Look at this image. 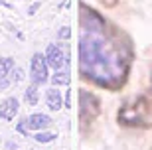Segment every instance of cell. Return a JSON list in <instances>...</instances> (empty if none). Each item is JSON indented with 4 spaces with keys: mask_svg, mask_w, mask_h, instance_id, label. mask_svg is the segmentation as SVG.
I'll list each match as a JSON object with an SVG mask.
<instances>
[{
    "mask_svg": "<svg viewBox=\"0 0 152 150\" xmlns=\"http://www.w3.org/2000/svg\"><path fill=\"white\" fill-rule=\"evenodd\" d=\"M134 61V45L124 30L95 8L79 2V77L107 91L123 89Z\"/></svg>",
    "mask_w": 152,
    "mask_h": 150,
    "instance_id": "1",
    "label": "cell"
},
{
    "mask_svg": "<svg viewBox=\"0 0 152 150\" xmlns=\"http://www.w3.org/2000/svg\"><path fill=\"white\" fill-rule=\"evenodd\" d=\"M118 122L124 124V127L150 128L152 127V103L142 95L126 101L118 111Z\"/></svg>",
    "mask_w": 152,
    "mask_h": 150,
    "instance_id": "2",
    "label": "cell"
},
{
    "mask_svg": "<svg viewBox=\"0 0 152 150\" xmlns=\"http://www.w3.org/2000/svg\"><path fill=\"white\" fill-rule=\"evenodd\" d=\"M101 113V103L95 93H91L87 89H79V122L81 128L95 121Z\"/></svg>",
    "mask_w": 152,
    "mask_h": 150,
    "instance_id": "3",
    "label": "cell"
},
{
    "mask_svg": "<svg viewBox=\"0 0 152 150\" xmlns=\"http://www.w3.org/2000/svg\"><path fill=\"white\" fill-rule=\"evenodd\" d=\"M48 59L42 53H34L32 57V65H30V73H32V81L36 85H42L48 81Z\"/></svg>",
    "mask_w": 152,
    "mask_h": 150,
    "instance_id": "4",
    "label": "cell"
},
{
    "mask_svg": "<svg viewBox=\"0 0 152 150\" xmlns=\"http://www.w3.org/2000/svg\"><path fill=\"white\" fill-rule=\"evenodd\" d=\"M45 59H48V65L53 67V69H61L65 63H67V50L63 48V45L59 44H51L50 48H48V51H45Z\"/></svg>",
    "mask_w": 152,
    "mask_h": 150,
    "instance_id": "5",
    "label": "cell"
},
{
    "mask_svg": "<svg viewBox=\"0 0 152 150\" xmlns=\"http://www.w3.org/2000/svg\"><path fill=\"white\" fill-rule=\"evenodd\" d=\"M14 69V59L12 57H0V89H6L12 83L10 73Z\"/></svg>",
    "mask_w": 152,
    "mask_h": 150,
    "instance_id": "6",
    "label": "cell"
},
{
    "mask_svg": "<svg viewBox=\"0 0 152 150\" xmlns=\"http://www.w3.org/2000/svg\"><path fill=\"white\" fill-rule=\"evenodd\" d=\"M18 113V101L14 97L10 99H4L0 103V119H4V121H12V119L16 117Z\"/></svg>",
    "mask_w": 152,
    "mask_h": 150,
    "instance_id": "7",
    "label": "cell"
},
{
    "mask_svg": "<svg viewBox=\"0 0 152 150\" xmlns=\"http://www.w3.org/2000/svg\"><path fill=\"white\" fill-rule=\"evenodd\" d=\"M50 124H51V119L48 115L36 113V115L28 117V128H32V130H42V128H48Z\"/></svg>",
    "mask_w": 152,
    "mask_h": 150,
    "instance_id": "8",
    "label": "cell"
},
{
    "mask_svg": "<svg viewBox=\"0 0 152 150\" xmlns=\"http://www.w3.org/2000/svg\"><path fill=\"white\" fill-rule=\"evenodd\" d=\"M45 101H48V107H50L51 111H59V109L63 107L61 91H57L56 87H51V89H48V93H45Z\"/></svg>",
    "mask_w": 152,
    "mask_h": 150,
    "instance_id": "9",
    "label": "cell"
},
{
    "mask_svg": "<svg viewBox=\"0 0 152 150\" xmlns=\"http://www.w3.org/2000/svg\"><path fill=\"white\" fill-rule=\"evenodd\" d=\"M24 99H26V103L28 105H36L38 103V85L36 83H32L26 89V93H24Z\"/></svg>",
    "mask_w": 152,
    "mask_h": 150,
    "instance_id": "10",
    "label": "cell"
},
{
    "mask_svg": "<svg viewBox=\"0 0 152 150\" xmlns=\"http://www.w3.org/2000/svg\"><path fill=\"white\" fill-rule=\"evenodd\" d=\"M51 83L56 85V87H59V85H67L69 83V73L67 71H59V69H57L56 75L51 77Z\"/></svg>",
    "mask_w": 152,
    "mask_h": 150,
    "instance_id": "11",
    "label": "cell"
},
{
    "mask_svg": "<svg viewBox=\"0 0 152 150\" xmlns=\"http://www.w3.org/2000/svg\"><path fill=\"white\" fill-rule=\"evenodd\" d=\"M56 138H57L56 132H38L34 136V140L39 142V144H42V142H44V144H45V142H51V140H56Z\"/></svg>",
    "mask_w": 152,
    "mask_h": 150,
    "instance_id": "12",
    "label": "cell"
},
{
    "mask_svg": "<svg viewBox=\"0 0 152 150\" xmlns=\"http://www.w3.org/2000/svg\"><path fill=\"white\" fill-rule=\"evenodd\" d=\"M18 132H20V134H28V130H30V128H28V119H26V117H24L22 119V121H20V122H18Z\"/></svg>",
    "mask_w": 152,
    "mask_h": 150,
    "instance_id": "13",
    "label": "cell"
},
{
    "mask_svg": "<svg viewBox=\"0 0 152 150\" xmlns=\"http://www.w3.org/2000/svg\"><path fill=\"white\" fill-rule=\"evenodd\" d=\"M69 36H71V30H69L67 26H63V30L59 32V38H61V40H67Z\"/></svg>",
    "mask_w": 152,
    "mask_h": 150,
    "instance_id": "14",
    "label": "cell"
},
{
    "mask_svg": "<svg viewBox=\"0 0 152 150\" xmlns=\"http://www.w3.org/2000/svg\"><path fill=\"white\" fill-rule=\"evenodd\" d=\"M99 2H101V4L105 6V8H113V6H117L118 0H99Z\"/></svg>",
    "mask_w": 152,
    "mask_h": 150,
    "instance_id": "15",
    "label": "cell"
}]
</instances>
